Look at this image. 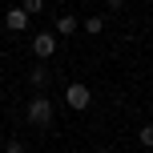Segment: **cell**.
<instances>
[{
  "label": "cell",
  "mask_w": 153,
  "mask_h": 153,
  "mask_svg": "<svg viewBox=\"0 0 153 153\" xmlns=\"http://www.w3.org/2000/svg\"><path fill=\"white\" fill-rule=\"evenodd\" d=\"M105 4H109V8H125V0H105Z\"/></svg>",
  "instance_id": "11"
},
{
  "label": "cell",
  "mask_w": 153,
  "mask_h": 153,
  "mask_svg": "<svg viewBox=\"0 0 153 153\" xmlns=\"http://www.w3.org/2000/svg\"><path fill=\"white\" fill-rule=\"evenodd\" d=\"M32 53H36L40 61L53 56V53H56V32H36V36H32Z\"/></svg>",
  "instance_id": "3"
},
{
  "label": "cell",
  "mask_w": 153,
  "mask_h": 153,
  "mask_svg": "<svg viewBox=\"0 0 153 153\" xmlns=\"http://www.w3.org/2000/svg\"><path fill=\"white\" fill-rule=\"evenodd\" d=\"M28 24H32V16L24 12V8H8V12H4V28L8 32H24Z\"/></svg>",
  "instance_id": "4"
},
{
  "label": "cell",
  "mask_w": 153,
  "mask_h": 153,
  "mask_svg": "<svg viewBox=\"0 0 153 153\" xmlns=\"http://www.w3.org/2000/svg\"><path fill=\"white\" fill-rule=\"evenodd\" d=\"M4 153H28V149H24V141H8V145H4Z\"/></svg>",
  "instance_id": "10"
},
{
  "label": "cell",
  "mask_w": 153,
  "mask_h": 153,
  "mask_svg": "<svg viewBox=\"0 0 153 153\" xmlns=\"http://www.w3.org/2000/svg\"><path fill=\"white\" fill-rule=\"evenodd\" d=\"M76 28H81V20H76L73 12H61V16L53 20V32H56V36H73Z\"/></svg>",
  "instance_id": "5"
},
{
  "label": "cell",
  "mask_w": 153,
  "mask_h": 153,
  "mask_svg": "<svg viewBox=\"0 0 153 153\" xmlns=\"http://www.w3.org/2000/svg\"><path fill=\"white\" fill-rule=\"evenodd\" d=\"M81 28H85V32H93V36H97V32L105 28V16H97V12H93V16H85V20H81Z\"/></svg>",
  "instance_id": "7"
},
{
  "label": "cell",
  "mask_w": 153,
  "mask_h": 153,
  "mask_svg": "<svg viewBox=\"0 0 153 153\" xmlns=\"http://www.w3.org/2000/svg\"><path fill=\"white\" fill-rule=\"evenodd\" d=\"M28 121L36 125V129H48V125H53V101L36 93V97L28 101Z\"/></svg>",
  "instance_id": "1"
},
{
  "label": "cell",
  "mask_w": 153,
  "mask_h": 153,
  "mask_svg": "<svg viewBox=\"0 0 153 153\" xmlns=\"http://www.w3.org/2000/svg\"><path fill=\"white\" fill-rule=\"evenodd\" d=\"M97 153H109V149H97Z\"/></svg>",
  "instance_id": "12"
},
{
  "label": "cell",
  "mask_w": 153,
  "mask_h": 153,
  "mask_svg": "<svg viewBox=\"0 0 153 153\" xmlns=\"http://www.w3.org/2000/svg\"><path fill=\"white\" fill-rule=\"evenodd\" d=\"M137 137H141V145H145V149H153V125H141Z\"/></svg>",
  "instance_id": "9"
},
{
  "label": "cell",
  "mask_w": 153,
  "mask_h": 153,
  "mask_svg": "<svg viewBox=\"0 0 153 153\" xmlns=\"http://www.w3.org/2000/svg\"><path fill=\"white\" fill-rule=\"evenodd\" d=\"M20 8L28 16H40V12H45V0H20Z\"/></svg>",
  "instance_id": "8"
},
{
  "label": "cell",
  "mask_w": 153,
  "mask_h": 153,
  "mask_svg": "<svg viewBox=\"0 0 153 153\" xmlns=\"http://www.w3.org/2000/svg\"><path fill=\"white\" fill-rule=\"evenodd\" d=\"M89 101H93V93L85 89V85H69V89H65V105L76 109V113H81V109H89Z\"/></svg>",
  "instance_id": "2"
},
{
  "label": "cell",
  "mask_w": 153,
  "mask_h": 153,
  "mask_svg": "<svg viewBox=\"0 0 153 153\" xmlns=\"http://www.w3.org/2000/svg\"><path fill=\"white\" fill-rule=\"evenodd\" d=\"M28 85H32V89H45V85H48V69H45V65H32V69H28Z\"/></svg>",
  "instance_id": "6"
}]
</instances>
